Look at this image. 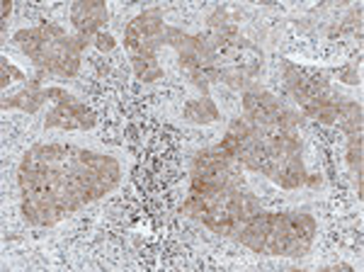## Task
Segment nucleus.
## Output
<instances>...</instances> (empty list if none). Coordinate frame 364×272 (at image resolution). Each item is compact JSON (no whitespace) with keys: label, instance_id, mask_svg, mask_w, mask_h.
<instances>
[{"label":"nucleus","instance_id":"nucleus-1","mask_svg":"<svg viewBox=\"0 0 364 272\" xmlns=\"http://www.w3.org/2000/svg\"><path fill=\"white\" fill-rule=\"evenodd\" d=\"M70 22L80 39L95 44V37L107 25V8L100 0H78L70 5Z\"/></svg>","mask_w":364,"mask_h":272},{"label":"nucleus","instance_id":"nucleus-2","mask_svg":"<svg viewBox=\"0 0 364 272\" xmlns=\"http://www.w3.org/2000/svg\"><path fill=\"white\" fill-rule=\"evenodd\" d=\"M267 231H269V211L262 209L260 214H255L240 229V244L250 248L252 253H265Z\"/></svg>","mask_w":364,"mask_h":272},{"label":"nucleus","instance_id":"nucleus-3","mask_svg":"<svg viewBox=\"0 0 364 272\" xmlns=\"http://www.w3.org/2000/svg\"><path fill=\"white\" fill-rule=\"evenodd\" d=\"M306 165H304L301 153H294V156H287L284 163L277 173L272 175V180L277 182L282 190H296V187H304L306 182Z\"/></svg>","mask_w":364,"mask_h":272},{"label":"nucleus","instance_id":"nucleus-4","mask_svg":"<svg viewBox=\"0 0 364 272\" xmlns=\"http://www.w3.org/2000/svg\"><path fill=\"white\" fill-rule=\"evenodd\" d=\"M85 103H80L78 98H70L66 103H56V108L46 115L44 127L46 129H80L78 122V110L83 108Z\"/></svg>","mask_w":364,"mask_h":272},{"label":"nucleus","instance_id":"nucleus-5","mask_svg":"<svg viewBox=\"0 0 364 272\" xmlns=\"http://www.w3.org/2000/svg\"><path fill=\"white\" fill-rule=\"evenodd\" d=\"M46 88H25L22 93H17L15 98H5L3 100V108L8 110V108H17V110H22V112H27V115H34L42 105L46 103Z\"/></svg>","mask_w":364,"mask_h":272},{"label":"nucleus","instance_id":"nucleus-6","mask_svg":"<svg viewBox=\"0 0 364 272\" xmlns=\"http://www.w3.org/2000/svg\"><path fill=\"white\" fill-rule=\"evenodd\" d=\"M182 117L192 124H209L219 120V108L211 103V98H202V100H190L182 110Z\"/></svg>","mask_w":364,"mask_h":272},{"label":"nucleus","instance_id":"nucleus-7","mask_svg":"<svg viewBox=\"0 0 364 272\" xmlns=\"http://www.w3.org/2000/svg\"><path fill=\"white\" fill-rule=\"evenodd\" d=\"M129 58H132V68L139 80L151 83V80L163 78V68H161V63H158L156 54H144V51H139V54H134Z\"/></svg>","mask_w":364,"mask_h":272},{"label":"nucleus","instance_id":"nucleus-8","mask_svg":"<svg viewBox=\"0 0 364 272\" xmlns=\"http://www.w3.org/2000/svg\"><path fill=\"white\" fill-rule=\"evenodd\" d=\"M362 132L348 134V163L357 175H362Z\"/></svg>","mask_w":364,"mask_h":272},{"label":"nucleus","instance_id":"nucleus-9","mask_svg":"<svg viewBox=\"0 0 364 272\" xmlns=\"http://www.w3.org/2000/svg\"><path fill=\"white\" fill-rule=\"evenodd\" d=\"M8 75L13 80H25V73H22L20 68H15L8 58H0V78H3V80H0V88L8 85Z\"/></svg>","mask_w":364,"mask_h":272},{"label":"nucleus","instance_id":"nucleus-10","mask_svg":"<svg viewBox=\"0 0 364 272\" xmlns=\"http://www.w3.org/2000/svg\"><path fill=\"white\" fill-rule=\"evenodd\" d=\"M117 41L109 32H100L95 37V49L100 51V54H109V51H114Z\"/></svg>","mask_w":364,"mask_h":272},{"label":"nucleus","instance_id":"nucleus-11","mask_svg":"<svg viewBox=\"0 0 364 272\" xmlns=\"http://www.w3.org/2000/svg\"><path fill=\"white\" fill-rule=\"evenodd\" d=\"M333 73H336L343 83H348V85H360V75H357V70L352 66H343V68L333 70Z\"/></svg>","mask_w":364,"mask_h":272},{"label":"nucleus","instance_id":"nucleus-12","mask_svg":"<svg viewBox=\"0 0 364 272\" xmlns=\"http://www.w3.org/2000/svg\"><path fill=\"white\" fill-rule=\"evenodd\" d=\"M306 187H311V190H318V187L323 185V175L316 173V175H306V182H304Z\"/></svg>","mask_w":364,"mask_h":272},{"label":"nucleus","instance_id":"nucleus-13","mask_svg":"<svg viewBox=\"0 0 364 272\" xmlns=\"http://www.w3.org/2000/svg\"><path fill=\"white\" fill-rule=\"evenodd\" d=\"M105 127H107V129H112V127H114V122L105 120ZM105 127H102V129H105ZM102 141H107V144H112V134L107 132V136H102ZM114 144H124V139H114Z\"/></svg>","mask_w":364,"mask_h":272},{"label":"nucleus","instance_id":"nucleus-14","mask_svg":"<svg viewBox=\"0 0 364 272\" xmlns=\"http://www.w3.org/2000/svg\"><path fill=\"white\" fill-rule=\"evenodd\" d=\"M10 13H13V3H10V0H3V22H8Z\"/></svg>","mask_w":364,"mask_h":272}]
</instances>
